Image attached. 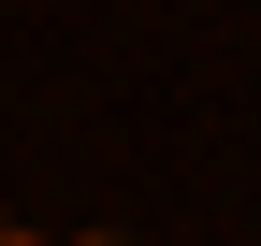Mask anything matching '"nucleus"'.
Wrapping results in <instances>:
<instances>
[{
  "label": "nucleus",
  "instance_id": "obj_1",
  "mask_svg": "<svg viewBox=\"0 0 261 246\" xmlns=\"http://www.w3.org/2000/svg\"><path fill=\"white\" fill-rule=\"evenodd\" d=\"M0 246H44V232H15V218H0Z\"/></svg>",
  "mask_w": 261,
  "mask_h": 246
},
{
  "label": "nucleus",
  "instance_id": "obj_2",
  "mask_svg": "<svg viewBox=\"0 0 261 246\" xmlns=\"http://www.w3.org/2000/svg\"><path fill=\"white\" fill-rule=\"evenodd\" d=\"M73 246H130V232H73Z\"/></svg>",
  "mask_w": 261,
  "mask_h": 246
}]
</instances>
